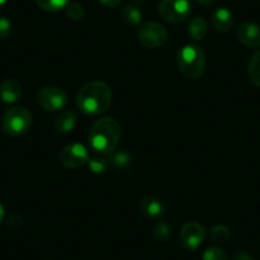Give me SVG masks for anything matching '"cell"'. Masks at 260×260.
I'll return each instance as SVG.
<instances>
[{"label": "cell", "mask_w": 260, "mask_h": 260, "mask_svg": "<svg viewBox=\"0 0 260 260\" xmlns=\"http://www.w3.org/2000/svg\"><path fill=\"white\" fill-rule=\"evenodd\" d=\"M77 107L86 115H101L109 110L112 102V92L104 82H89L77 94Z\"/></svg>", "instance_id": "cell-1"}, {"label": "cell", "mask_w": 260, "mask_h": 260, "mask_svg": "<svg viewBox=\"0 0 260 260\" xmlns=\"http://www.w3.org/2000/svg\"><path fill=\"white\" fill-rule=\"evenodd\" d=\"M121 137V127L114 117H102L92 125L88 134L89 147L99 154H111Z\"/></svg>", "instance_id": "cell-2"}, {"label": "cell", "mask_w": 260, "mask_h": 260, "mask_svg": "<svg viewBox=\"0 0 260 260\" xmlns=\"http://www.w3.org/2000/svg\"><path fill=\"white\" fill-rule=\"evenodd\" d=\"M177 65L185 77L197 79L206 71V55L198 45H185L177 52Z\"/></svg>", "instance_id": "cell-3"}, {"label": "cell", "mask_w": 260, "mask_h": 260, "mask_svg": "<svg viewBox=\"0 0 260 260\" xmlns=\"http://www.w3.org/2000/svg\"><path fill=\"white\" fill-rule=\"evenodd\" d=\"M3 130L11 137H21L26 134L32 125V114L23 106L8 109L3 116Z\"/></svg>", "instance_id": "cell-4"}, {"label": "cell", "mask_w": 260, "mask_h": 260, "mask_svg": "<svg viewBox=\"0 0 260 260\" xmlns=\"http://www.w3.org/2000/svg\"><path fill=\"white\" fill-rule=\"evenodd\" d=\"M192 7L190 0H162L158 6V13L170 23H180L189 18Z\"/></svg>", "instance_id": "cell-5"}, {"label": "cell", "mask_w": 260, "mask_h": 260, "mask_svg": "<svg viewBox=\"0 0 260 260\" xmlns=\"http://www.w3.org/2000/svg\"><path fill=\"white\" fill-rule=\"evenodd\" d=\"M167 29L157 22H146L138 29V40L147 49H157L166 44Z\"/></svg>", "instance_id": "cell-6"}, {"label": "cell", "mask_w": 260, "mask_h": 260, "mask_svg": "<svg viewBox=\"0 0 260 260\" xmlns=\"http://www.w3.org/2000/svg\"><path fill=\"white\" fill-rule=\"evenodd\" d=\"M88 152L81 143H71L65 146L59 153V161L67 169L76 170L83 167L88 162Z\"/></svg>", "instance_id": "cell-7"}, {"label": "cell", "mask_w": 260, "mask_h": 260, "mask_svg": "<svg viewBox=\"0 0 260 260\" xmlns=\"http://www.w3.org/2000/svg\"><path fill=\"white\" fill-rule=\"evenodd\" d=\"M37 101L47 111H59L62 110L68 104L67 93L61 88L57 87H44L37 93Z\"/></svg>", "instance_id": "cell-8"}, {"label": "cell", "mask_w": 260, "mask_h": 260, "mask_svg": "<svg viewBox=\"0 0 260 260\" xmlns=\"http://www.w3.org/2000/svg\"><path fill=\"white\" fill-rule=\"evenodd\" d=\"M206 237V229L198 222H187L182 226L180 232V242L182 247L190 251L198 249L204 241Z\"/></svg>", "instance_id": "cell-9"}, {"label": "cell", "mask_w": 260, "mask_h": 260, "mask_svg": "<svg viewBox=\"0 0 260 260\" xmlns=\"http://www.w3.org/2000/svg\"><path fill=\"white\" fill-rule=\"evenodd\" d=\"M237 39L249 47L260 46V26L252 22H245L237 28Z\"/></svg>", "instance_id": "cell-10"}, {"label": "cell", "mask_w": 260, "mask_h": 260, "mask_svg": "<svg viewBox=\"0 0 260 260\" xmlns=\"http://www.w3.org/2000/svg\"><path fill=\"white\" fill-rule=\"evenodd\" d=\"M212 26L219 34H227L231 31L232 26H234V16L230 9L223 8V7L217 8L212 13Z\"/></svg>", "instance_id": "cell-11"}, {"label": "cell", "mask_w": 260, "mask_h": 260, "mask_svg": "<svg viewBox=\"0 0 260 260\" xmlns=\"http://www.w3.org/2000/svg\"><path fill=\"white\" fill-rule=\"evenodd\" d=\"M22 97V87L16 79H6L0 84V99L6 104H16Z\"/></svg>", "instance_id": "cell-12"}, {"label": "cell", "mask_w": 260, "mask_h": 260, "mask_svg": "<svg viewBox=\"0 0 260 260\" xmlns=\"http://www.w3.org/2000/svg\"><path fill=\"white\" fill-rule=\"evenodd\" d=\"M139 209L144 216L149 218H161L165 214V207L161 201L154 197H144L139 202Z\"/></svg>", "instance_id": "cell-13"}, {"label": "cell", "mask_w": 260, "mask_h": 260, "mask_svg": "<svg viewBox=\"0 0 260 260\" xmlns=\"http://www.w3.org/2000/svg\"><path fill=\"white\" fill-rule=\"evenodd\" d=\"M77 114L74 111H64L55 120V129L59 133H69L76 127Z\"/></svg>", "instance_id": "cell-14"}, {"label": "cell", "mask_w": 260, "mask_h": 260, "mask_svg": "<svg viewBox=\"0 0 260 260\" xmlns=\"http://www.w3.org/2000/svg\"><path fill=\"white\" fill-rule=\"evenodd\" d=\"M207 32H208V23L202 17H197V18L191 19L189 26H187V34L194 41L203 40L206 37Z\"/></svg>", "instance_id": "cell-15"}, {"label": "cell", "mask_w": 260, "mask_h": 260, "mask_svg": "<svg viewBox=\"0 0 260 260\" xmlns=\"http://www.w3.org/2000/svg\"><path fill=\"white\" fill-rule=\"evenodd\" d=\"M121 19L129 26H138L142 22V12L141 9L133 4H127L120 12Z\"/></svg>", "instance_id": "cell-16"}, {"label": "cell", "mask_w": 260, "mask_h": 260, "mask_svg": "<svg viewBox=\"0 0 260 260\" xmlns=\"http://www.w3.org/2000/svg\"><path fill=\"white\" fill-rule=\"evenodd\" d=\"M247 73L249 78L255 86L260 87V50H257L251 56L247 67Z\"/></svg>", "instance_id": "cell-17"}, {"label": "cell", "mask_w": 260, "mask_h": 260, "mask_svg": "<svg viewBox=\"0 0 260 260\" xmlns=\"http://www.w3.org/2000/svg\"><path fill=\"white\" fill-rule=\"evenodd\" d=\"M35 2L40 8L50 13L61 11L69 4V0H35Z\"/></svg>", "instance_id": "cell-18"}, {"label": "cell", "mask_w": 260, "mask_h": 260, "mask_svg": "<svg viewBox=\"0 0 260 260\" xmlns=\"http://www.w3.org/2000/svg\"><path fill=\"white\" fill-rule=\"evenodd\" d=\"M65 13L72 21H81L86 16V9L78 2H73V3H69L68 6L65 7Z\"/></svg>", "instance_id": "cell-19"}, {"label": "cell", "mask_w": 260, "mask_h": 260, "mask_svg": "<svg viewBox=\"0 0 260 260\" xmlns=\"http://www.w3.org/2000/svg\"><path fill=\"white\" fill-rule=\"evenodd\" d=\"M110 161H111V165L115 167V169L122 170V169H126V167L129 166L130 162H132V156H130L127 152L119 151L117 153L112 154Z\"/></svg>", "instance_id": "cell-20"}, {"label": "cell", "mask_w": 260, "mask_h": 260, "mask_svg": "<svg viewBox=\"0 0 260 260\" xmlns=\"http://www.w3.org/2000/svg\"><path fill=\"white\" fill-rule=\"evenodd\" d=\"M209 236H211L212 241H214L216 244H223L230 239V230L226 226L218 224V226H214L211 230Z\"/></svg>", "instance_id": "cell-21"}, {"label": "cell", "mask_w": 260, "mask_h": 260, "mask_svg": "<svg viewBox=\"0 0 260 260\" xmlns=\"http://www.w3.org/2000/svg\"><path fill=\"white\" fill-rule=\"evenodd\" d=\"M87 164H88L89 170H91L93 174H102V172L106 171L107 166H109V162H107L106 159L101 156L91 157Z\"/></svg>", "instance_id": "cell-22"}, {"label": "cell", "mask_w": 260, "mask_h": 260, "mask_svg": "<svg viewBox=\"0 0 260 260\" xmlns=\"http://www.w3.org/2000/svg\"><path fill=\"white\" fill-rule=\"evenodd\" d=\"M171 235V229L166 222H158L156 226L153 227V236L154 239L158 241H166Z\"/></svg>", "instance_id": "cell-23"}, {"label": "cell", "mask_w": 260, "mask_h": 260, "mask_svg": "<svg viewBox=\"0 0 260 260\" xmlns=\"http://www.w3.org/2000/svg\"><path fill=\"white\" fill-rule=\"evenodd\" d=\"M203 260H229V257L221 247L211 246L203 252Z\"/></svg>", "instance_id": "cell-24"}, {"label": "cell", "mask_w": 260, "mask_h": 260, "mask_svg": "<svg viewBox=\"0 0 260 260\" xmlns=\"http://www.w3.org/2000/svg\"><path fill=\"white\" fill-rule=\"evenodd\" d=\"M12 35V23L7 17L0 16V39H8Z\"/></svg>", "instance_id": "cell-25"}, {"label": "cell", "mask_w": 260, "mask_h": 260, "mask_svg": "<svg viewBox=\"0 0 260 260\" xmlns=\"http://www.w3.org/2000/svg\"><path fill=\"white\" fill-rule=\"evenodd\" d=\"M232 260H252V256L245 250H237L234 254Z\"/></svg>", "instance_id": "cell-26"}, {"label": "cell", "mask_w": 260, "mask_h": 260, "mask_svg": "<svg viewBox=\"0 0 260 260\" xmlns=\"http://www.w3.org/2000/svg\"><path fill=\"white\" fill-rule=\"evenodd\" d=\"M121 2L122 0H100V3L104 4L105 7H109V8H116Z\"/></svg>", "instance_id": "cell-27"}, {"label": "cell", "mask_w": 260, "mask_h": 260, "mask_svg": "<svg viewBox=\"0 0 260 260\" xmlns=\"http://www.w3.org/2000/svg\"><path fill=\"white\" fill-rule=\"evenodd\" d=\"M216 0H195V3H198L199 6H203V7H209L214 3Z\"/></svg>", "instance_id": "cell-28"}, {"label": "cell", "mask_w": 260, "mask_h": 260, "mask_svg": "<svg viewBox=\"0 0 260 260\" xmlns=\"http://www.w3.org/2000/svg\"><path fill=\"white\" fill-rule=\"evenodd\" d=\"M4 217H6V209H4V207L0 204V224L3 223Z\"/></svg>", "instance_id": "cell-29"}, {"label": "cell", "mask_w": 260, "mask_h": 260, "mask_svg": "<svg viewBox=\"0 0 260 260\" xmlns=\"http://www.w3.org/2000/svg\"><path fill=\"white\" fill-rule=\"evenodd\" d=\"M7 0H0V8H3L4 6H6Z\"/></svg>", "instance_id": "cell-30"}]
</instances>
